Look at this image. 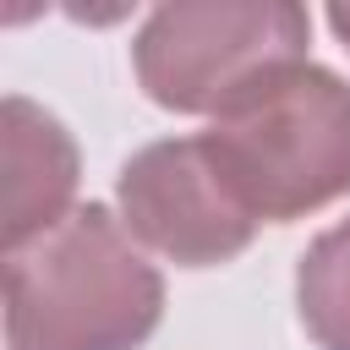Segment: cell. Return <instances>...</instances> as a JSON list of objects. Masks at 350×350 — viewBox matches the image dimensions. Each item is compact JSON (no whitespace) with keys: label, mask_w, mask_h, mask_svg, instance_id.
I'll use <instances>...</instances> for the list:
<instances>
[{"label":"cell","mask_w":350,"mask_h":350,"mask_svg":"<svg viewBox=\"0 0 350 350\" xmlns=\"http://www.w3.org/2000/svg\"><path fill=\"white\" fill-rule=\"evenodd\" d=\"M295 312L317 350H350V219L328 224L295 262Z\"/></svg>","instance_id":"cell-6"},{"label":"cell","mask_w":350,"mask_h":350,"mask_svg":"<svg viewBox=\"0 0 350 350\" xmlns=\"http://www.w3.org/2000/svg\"><path fill=\"white\" fill-rule=\"evenodd\" d=\"M115 202L126 235L175 268L235 262L257 235L252 208L202 131L137 148L115 175Z\"/></svg>","instance_id":"cell-4"},{"label":"cell","mask_w":350,"mask_h":350,"mask_svg":"<svg viewBox=\"0 0 350 350\" xmlns=\"http://www.w3.org/2000/svg\"><path fill=\"white\" fill-rule=\"evenodd\" d=\"M312 16L284 0L159 5L131 38L137 88L175 115H224L268 77L306 60Z\"/></svg>","instance_id":"cell-3"},{"label":"cell","mask_w":350,"mask_h":350,"mask_svg":"<svg viewBox=\"0 0 350 350\" xmlns=\"http://www.w3.org/2000/svg\"><path fill=\"white\" fill-rule=\"evenodd\" d=\"M77 142L33 98H5V252L49 235L77 213Z\"/></svg>","instance_id":"cell-5"},{"label":"cell","mask_w":350,"mask_h":350,"mask_svg":"<svg viewBox=\"0 0 350 350\" xmlns=\"http://www.w3.org/2000/svg\"><path fill=\"white\" fill-rule=\"evenodd\" d=\"M328 27H334V38L350 49V5H328Z\"/></svg>","instance_id":"cell-7"},{"label":"cell","mask_w":350,"mask_h":350,"mask_svg":"<svg viewBox=\"0 0 350 350\" xmlns=\"http://www.w3.org/2000/svg\"><path fill=\"white\" fill-rule=\"evenodd\" d=\"M164 279L104 202L5 252V350H142Z\"/></svg>","instance_id":"cell-1"},{"label":"cell","mask_w":350,"mask_h":350,"mask_svg":"<svg viewBox=\"0 0 350 350\" xmlns=\"http://www.w3.org/2000/svg\"><path fill=\"white\" fill-rule=\"evenodd\" d=\"M202 137L257 224H295L350 197V82L317 60L268 77Z\"/></svg>","instance_id":"cell-2"}]
</instances>
